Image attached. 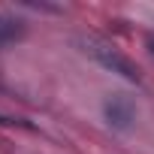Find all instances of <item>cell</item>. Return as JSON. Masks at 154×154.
<instances>
[{
	"label": "cell",
	"mask_w": 154,
	"mask_h": 154,
	"mask_svg": "<svg viewBox=\"0 0 154 154\" xmlns=\"http://www.w3.org/2000/svg\"><path fill=\"white\" fill-rule=\"evenodd\" d=\"M82 45H85V51H88L97 63H103L106 69L118 72L121 79H127V82H139V66H136L124 51H118L115 45H109V42H103V39H85Z\"/></svg>",
	"instance_id": "cell-1"
},
{
	"label": "cell",
	"mask_w": 154,
	"mask_h": 154,
	"mask_svg": "<svg viewBox=\"0 0 154 154\" xmlns=\"http://www.w3.org/2000/svg\"><path fill=\"white\" fill-rule=\"evenodd\" d=\"M21 36V24L12 18H0V42H12Z\"/></svg>",
	"instance_id": "cell-3"
},
{
	"label": "cell",
	"mask_w": 154,
	"mask_h": 154,
	"mask_svg": "<svg viewBox=\"0 0 154 154\" xmlns=\"http://www.w3.org/2000/svg\"><path fill=\"white\" fill-rule=\"evenodd\" d=\"M103 112H106L109 124H112V127H118V130H127V127L133 124V118H136L133 103H130L127 97H121V94L109 97V100H106V106H103Z\"/></svg>",
	"instance_id": "cell-2"
},
{
	"label": "cell",
	"mask_w": 154,
	"mask_h": 154,
	"mask_svg": "<svg viewBox=\"0 0 154 154\" xmlns=\"http://www.w3.org/2000/svg\"><path fill=\"white\" fill-rule=\"evenodd\" d=\"M0 124H18V121H12V118H6V115H0ZM27 127V124H24Z\"/></svg>",
	"instance_id": "cell-4"
}]
</instances>
